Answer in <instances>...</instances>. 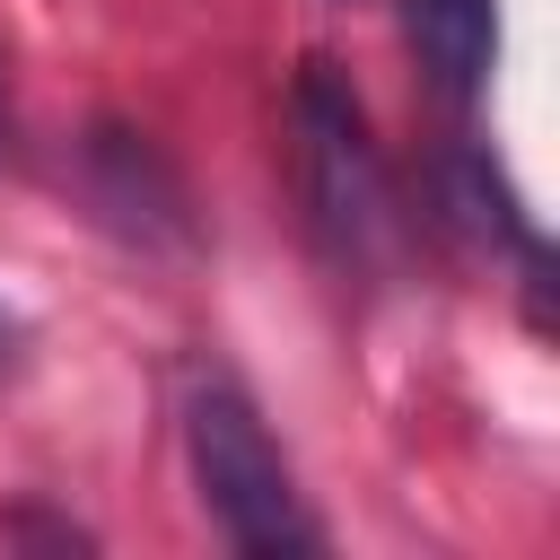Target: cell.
Instances as JSON below:
<instances>
[{
	"label": "cell",
	"instance_id": "2",
	"mask_svg": "<svg viewBox=\"0 0 560 560\" xmlns=\"http://www.w3.org/2000/svg\"><path fill=\"white\" fill-rule=\"evenodd\" d=\"M289 158H298V201L324 262L350 280H376L402 245V192L368 131V105L332 79V61H306L289 88Z\"/></svg>",
	"mask_w": 560,
	"mask_h": 560
},
{
	"label": "cell",
	"instance_id": "5",
	"mask_svg": "<svg viewBox=\"0 0 560 560\" xmlns=\"http://www.w3.org/2000/svg\"><path fill=\"white\" fill-rule=\"evenodd\" d=\"M18 350H26V324H18V315H9V306H0V376H9V368H18Z\"/></svg>",
	"mask_w": 560,
	"mask_h": 560
},
{
	"label": "cell",
	"instance_id": "4",
	"mask_svg": "<svg viewBox=\"0 0 560 560\" xmlns=\"http://www.w3.org/2000/svg\"><path fill=\"white\" fill-rule=\"evenodd\" d=\"M446 219L472 236V245H508L525 271H542V236H534V219L516 210V192H508V175L490 166V158H446Z\"/></svg>",
	"mask_w": 560,
	"mask_h": 560
},
{
	"label": "cell",
	"instance_id": "3",
	"mask_svg": "<svg viewBox=\"0 0 560 560\" xmlns=\"http://www.w3.org/2000/svg\"><path fill=\"white\" fill-rule=\"evenodd\" d=\"M402 26H411V52H420V70L446 105H472L490 88L499 0H402Z\"/></svg>",
	"mask_w": 560,
	"mask_h": 560
},
{
	"label": "cell",
	"instance_id": "1",
	"mask_svg": "<svg viewBox=\"0 0 560 560\" xmlns=\"http://www.w3.org/2000/svg\"><path fill=\"white\" fill-rule=\"evenodd\" d=\"M175 429H184V472L219 525L228 551H254V560H289V551H324V525L271 438V420L254 411V394L219 368H192L184 376V402H175Z\"/></svg>",
	"mask_w": 560,
	"mask_h": 560
},
{
	"label": "cell",
	"instance_id": "6",
	"mask_svg": "<svg viewBox=\"0 0 560 560\" xmlns=\"http://www.w3.org/2000/svg\"><path fill=\"white\" fill-rule=\"evenodd\" d=\"M0 122H9V96H0Z\"/></svg>",
	"mask_w": 560,
	"mask_h": 560
}]
</instances>
